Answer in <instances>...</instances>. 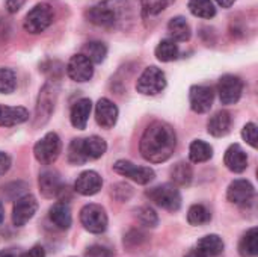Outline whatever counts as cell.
I'll return each instance as SVG.
<instances>
[{"mask_svg":"<svg viewBox=\"0 0 258 257\" xmlns=\"http://www.w3.org/2000/svg\"><path fill=\"white\" fill-rule=\"evenodd\" d=\"M67 73L74 82H88L94 76V64L85 55H74L67 64Z\"/></svg>","mask_w":258,"mask_h":257,"instance_id":"8fae6325","label":"cell"},{"mask_svg":"<svg viewBox=\"0 0 258 257\" xmlns=\"http://www.w3.org/2000/svg\"><path fill=\"white\" fill-rule=\"evenodd\" d=\"M26 3V0H6V9L11 14H15L21 9V6Z\"/></svg>","mask_w":258,"mask_h":257,"instance_id":"b9f144b4","label":"cell"},{"mask_svg":"<svg viewBox=\"0 0 258 257\" xmlns=\"http://www.w3.org/2000/svg\"><path fill=\"white\" fill-rule=\"evenodd\" d=\"M254 194H255L254 186L248 180L239 179V180H234L228 186L227 198H228V201H231L234 204H246L254 198Z\"/></svg>","mask_w":258,"mask_h":257,"instance_id":"9a60e30c","label":"cell"},{"mask_svg":"<svg viewBox=\"0 0 258 257\" xmlns=\"http://www.w3.org/2000/svg\"><path fill=\"white\" fill-rule=\"evenodd\" d=\"M184 257H206V256H204L198 248H195V250H190V251H189V253H187Z\"/></svg>","mask_w":258,"mask_h":257,"instance_id":"bcb514c9","label":"cell"},{"mask_svg":"<svg viewBox=\"0 0 258 257\" xmlns=\"http://www.w3.org/2000/svg\"><path fill=\"white\" fill-rule=\"evenodd\" d=\"M113 170L118 174H121L124 177H128V179H132L133 182H136L139 185H147V183L153 182L154 177H156V173L151 168H148V167H138V165H135V164H132L128 161H118V162H115Z\"/></svg>","mask_w":258,"mask_h":257,"instance_id":"9c48e42d","label":"cell"},{"mask_svg":"<svg viewBox=\"0 0 258 257\" xmlns=\"http://www.w3.org/2000/svg\"><path fill=\"white\" fill-rule=\"evenodd\" d=\"M177 147V135L174 129L163 121L151 123L141 138V155L151 164L166 162Z\"/></svg>","mask_w":258,"mask_h":257,"instance_id":"6da1fadb","label":"cell"},{"mask_svg":"<svg viewBox=\"0 0 258 257\" xmlns=\"http://www.w3.org/2000/svg\"><path fill=\"white\" fill-rule=\"evenodd\" d=\"M68 161L73 165H82L88 161L85 153H83V148H82V139H73L71 141V144L68 147Z\"/></svg>","mask_w":258,"mask_h":257,"instance_id":"d590c367","label":"cell"},{"mask_svg":"<svg viewBox=\"0 0 258 257\" xmlns=\"http://www.w3.org/2000/svg\"><path fill=\"white\" fill-rule=\"evenodd\" d=\"M53 18H54L53 8L48 3H38L27 12L23 27L26 32L36 35L44 32L53 23Z\"/></svg>","mask_w":258,"mask_h":257,"instance_id":"3957f363","label":"cell"},{"mask_svg":"<svg viewBox=\"0 0 258 257\" xmlns=\"http://www.w3.org/2000/svg\"><path fill=\"white\" fill-rule=\"evenodd\" d=\"M168 32L171 35V39L175 42H186L192 36V30L189 23L186 21L184 17L178 15L169 20L168 23Z\"/></svg>","mask_w":258,"mask_h":257,"instance_id":"603a6c76","label":"cell"},{"mask_svg":"<svg viewBox=\"0 0 258 257\" xmlns=\"http://www.w3.org/2000/svg\"><path fill=\"white\" fill-rule=\"evenodd\" d=\"M175 0H142V14L145 17L157 15L169 8Z\"/></svg>","mask_w":258,"mask_h":257,"instance_id":"d6a6232c","label":"cell"},{"mask_svg":"<svg viewBox=\"0 0 258 257\" xmlns=\"http://www.w3.org/2000/svg\"><path fill=\"white\" fill-rule=\"evenodd\" d=\"M112 195L118 201H127L133 195V188L130 185H127V183H116L112 188Z\"/></svg>","mask_w":258,"mask_h":257,"instance_id":"74e56055","label":"cell"},{"mask_svg":"<svg viewBox=\"0 0 258 257\" xmlns=\"http://www.w3.org/2000/svg\"><path fill=\"white\" fill-rule=\"evenodd\" d=\"M38 211V201L33 195H23L20 197L12 211V223L17 227H23L26 223H29L33 215Z\"/></svg>","mask_w":258,"mask_h":257,"instance_id":"4fadbf2b","label":"cell"},{"mask_svg":"<svg viewBox=\"0 0 258 257\" xmlns=\"http://www.w3.org/2000/svg\"><path fill=\"white\" fill-rule=\"evenodd\" d=\"M101 186H103V180H101L100 174L95 171H91V170L83 171L74 183L76 192H79L80 195H86V197L95 195L101 189Z\"/></svg>","mask_w":258,"mask_h":257,"instance_id":"2e32d148","label":"cell"},{"mask_svg":"<svg viewBox=\"0 0 258 257\" xmlns=\"http://www.w3.org/2000/svg\"><path fill=\"white\" fill-rule=\"evenodd\" d=\"M233 126V118L228 111H219L213 117H210L207 123V130L210 135L216 138H222L230 133Z\"/></svg>","mask_w":258,"mask_h":257,"instance_id":"ac0fdd59","label":"cell"},{"mask_svg":"<svg viewBox=\"0 0 258 257\" xmlns=\"http://www.w3.org/2000/svg\"><path fill=\"white\" fill-rule=\"evenodd\" d=\"M89 23L106 27L121 29L133 20V12L127 0H103L85 12Z\"/></svg>","mask_w":258,"mask_h":257,"instance_id":"7a4b0ae2","label":"cell"},{"mask_svg":"<svg viewBox=\"0 0 258 257\" xmlns=\"http://www.w3.org/2000/svg\"><path fill=\"white\" fill-rule=\"evenodd\" d=\"M147 197L154 204H157L159 208H162L165 211H169V212H175L181 206L180 191L174 185H171V183H165V185H160V186L148 189L147 191Z\"/></svg>","mask_w":258,"mask_h":257,"instance_id":"277c9868","label":"cell"},{"mask_svg":"<svg viewBox=\"0 0 258 257\" xmlns=\"http://www.w3.org/2000/svg\"><path fill=\"white\" fill-rule=\"evenodd\" d=\"M218 92L222 105H234L242 97L243 82L234 74H225L218 82Z\"/></svg>","mask_w":258,"mask_h":257,"instance_id":"ba28073f","label":"cell"},{"mask_svg":"<svg viewBox=\"0 0 258 257\" xmlns=\"http://www.w3.org/2000/svg\"><path fill=\"white\" fill-rule=\"evenodd\" d=\"M56 97H57V88L51 83H47L38 97V103H36V123L35 124H44L51 112L54 111V103H56Z\"/></svg>","mask_w":258,"mask_h":257,"instance_id":"30bf717a","label":"cell"},{"mask_svg":"<svg viewBox=\"0 0 258 257\" xmlns=\"http://www.w3.org/2000/svg\"><path fill=\"white\" fill-rule=\"evenodd\" d=\"M213 156V148L210 144L201 141V139H197L190 144L189 147V158L192 162L195 164H203V162H207L210 158Z\"/></svg>","mask_w":258,"mask_h":257,"instance_id":"4316f807","label":"cell"},{"mask_svg":"<svg viewBox=\"0 0 258 257\" xmlns=\"http://www.w3.org/2000/svg\"><path fill=\"white\" fill-rule=\"evenodd\" d=\"M92 64H101L107 56V47L101 41H89L83 45V53Z\"/></svg>","mask_w":258,"mask_h":257,"instance_id":"83f0119b","label":"cell"},{"mask_svg":"<svg viewBox=\"0 0 258 257\" xmlns=\"http://www.w3.org/2000/svg\"><path fill=\"white\" fill-rule=\"evenodd\" d=\"M242 136H243V139L251 145V147H257V142H258V130H257V126L254 124V123H248L245 127H243V130H242Z\"/></svg>","mask_w":258,"mask_h":257,"instance_id":"f35d334b","label":"cell"},{"mask_svg":"<svg viewBox=\"0 0 258 257\" xmlns=\"http://www.w3.org/2000/svg\"><path fill=\"white\" fill-rule=\"evenodd\" d=\"M91 111H92V101H91V98H80V100H77L73 105V108H71V115H70L71 124L76 129H79V130L86 129V124H88Z\"/></svg>","mask_w":258,"mask_h":257,"instance_id":"d6986e66","label":"cell"},{"mask_svg":"<svg viewBox=\"0 0 258 257\" xmlns=\"http://www.w3.org/2000/svg\"><path fill=\"white\" fill-rule=\"evenodd\" d=\"M29 120V111L23 106L0 105V127H12Z\"/></svg>","mask_w":258,"mask_h":257,"instance_id":"e0dca14e","label":"cell"},{"mask_svg":"<svg viewBox=\"0 0 258 257\" xmlns=\"http://www.w3.org/2000/svg\"><path fill=\"white\" fill-rule=\"evenodd\" d=\"M216 2H218V5L222 6V8H231L233 3H234L236 0H216Z\"/></svg>","mask_w":258,"mask_h":257,"instance_id":"f6af8a7d","label":"cell"},{"mask_svg":"<svg viewBox=\"0 0 258 257\" xmlns=\"http://www.w3.org/2000/svg\"><path fill=\"white\" fill-rule=\"evenodd\" d=\"M178 45L172 39H162L159 45L156 47V56L162 62H171L178 58Z\"/></svg>","mask_w":258,"mask_h":257,"instance_id":"f1b7e54d","label":"cell"},{"mask_svg":"<svg viewBox=\"0 0 258 257\" xmlns=\"http://www.w3.org/2000/svg\"><path fill=\"white\" fill-rule=\"evenodd\" d=\"M210 220H212V214L203 204H194L187 212V221L192 226H204L210 223Z\"/></svg>","mask_w":258,"mask_h":257,"instance_id":"1f68e13d","label":"cell"},{"mask_svg":"<svg viewBox=\"0 0 258 257\" xmlns=\"http://www.w3.org/2000/svg\"><path fill=\"white\" fill-rule=\"evenodd\" d=\"M50 220L51 223L60 229V230H68L71 227L73 218H71V209L65 201H57L50 208Z\"/></svg>","mask_w":258,"mask_h":257,"instance_id":"7402d4cb","label":"cell"},{"mask_svg":"<svg viewBox=\"0 0 258 257\" xmlns=\"http://www.w3.org/2000/svg\"><path fill=\"white\" fill-rule=\"evenodd\" d=\"M171 177L172 180L180 185V186H187L192 182L194 177V171L192 167L187 162H178L177 165H174V168L171 170Z\"/></svg>","mask_w":258,"mask_h":257,"instance_id":"4dcf8cb0","label":"cell"},{"mask_svg":"<svg viewBox=\"0 0 258 257\" xmlns=\"http://www.w3.org/2000/svg\"><path fill=\"white\" fill-rule=\"evenodd\" d=\"M11 158L6 155V153H3V151H0V176H5L8 171H9V168H11Z\"/></svg>","mask_w":258,"mask_h":257,"instance_id":"60d3db41","label":"cell"},{"mask_svg":"<svg viewBox=\"0 0 258 257\" xmlns=\"http://www.w3.org/2000/svg\"><path fill=\"white\" fill-rule=\"evenodd\" d=\"M224 161L227 168L233 173H243L248 168V155L239 144L230 145Z\"/></svg>","mask_w":258,"mask_h":257,"instance_id":"ffe728a7","label":"cell"},{"mask_svg":"<svg viewBox=\"0 0 258 257\" xmlns=\"http://www.w3.org/2000/svg\"><path fill=\"white\" fill-rule=\"evenodd\" d=\"M39 191L47 198L57 197L63 191L59 174L56 171H44L39 176Z\"/></svg>","mask_w":258,"mask_h":257,"instance_id":"44dd1931","label":"cell"},{"mask_svg":"<svg viewBox=\"0 0 258 257\" xmlns=\"http://www.w3.org/2000/svg\"><path fill=\"white\" fill-rule=\"evenodd\" d=\"M80 221L83 227L91 233H103L107 229V215L98 204H86L80 211Z\"/></svg>","mask_w":258,"mask_h":257,"instance_id":"52a82bcc","label":"cell"},{"mask_svg":"<svg viewBox=\"0 0 258 257\" xmlns=\"http://www.w3.org/2000/svg\"><path fill=\"white\" fill-rule=\"evenodd\" d=\"M215 100V92L212 86L206 85H194L189 91L190 108L197 114H206L212 109Z\"/></svg>","mask_w":258,"mask_h":257,"instance_id":"7c38bea8","label":"cell"},{"mask_svg":"<svg viewBox=\"0 0 258 257\" xmlns=\"http://www.w3.org/2000/svg\"><path fill=\"white\" fill-rule=\"evenodd\" d=\"M0 257H21V254L15 248H6V250L0 251Z\"/></svg>","mask_w":258,"mask_h":257,"instance_id":"ee69618b","label":"cell"},{"mask_svg":"<svg viewBox=\"0 0 258 257\" xmlns=\"http://www.w3.org/2000/svg\"><path fill=\"white\" fill-rule=\"evenodd\" d=\"M21 257H45V250L41 245H35L29 251H26L24 254H21Z\"/></svg>","mask_w":258,"mask_h":257,"instance_id":"7bdbcfd3","label":"cell"},{"mask_svg":"<svg viewBox=\"0 0 258 257\" xmlns=\"http://www.w3.org/2000/svg\"><path fill=\"white\" fill-rule=\"evenodd\" d=\"M166 88V76L157 67H147L136 82L138 92L144 95H156Z\"/></svg>","mask_w":258,"mask_h":257,"instance_id":"5b68a950","label":"cell"},{"mask_svg":"<svg viewBox=\"0 0 258 257\" xmlns=\"http://www.w3.org/2000/svg\"><path fill=\"white\" fill-rule=\"evenodd\" d=\"M136 217L139 220V223L145 227H156L159 224V217L157 214L148 208V206H144V208H139L136 211Z\"/></svg>","mask_w":258,"mask_h":257,"instance_id":"8d00e7d4","label":"cell"},{"mask_svg":"<svg viewBox=\"0 0 258 257\" xmlns=\"http://www.w3.org/2000/svg\"><path fill=\"white\" fill-rule=\"evenodd\" d=\"M17 88V76L9 68H0V94H11Z\"/></svg>","mask_w":258,"mask_h":257,"instance_id":"836d02e7","label":"cell"},{"mask_svg":"<svg viewBox=\"0 0 258 257\" xmlns=\"http://www.w3.org/2000/svg\"><path fill=\"white\" fill-rule=\"evenodd\" d=\"M95 118L103 129H112L118 120L116 105L109 98H100L95 106Z\"/></svg>","mask_w":258,"mask_h":257,"instance_id":"5bb4252c","label":"cell"},{"mask_svg":"<svg viewBox=\"0 0 258 257\" xmlns=\"http://www.w3.org/2000/svg\"><path fill=\"white\" fill-rule=\"evenodd\" d=\"M82 148H83V153H85L88 161L89 159H98L106 153L107 144L103 138L94 135V136L82 139Z\"/></svg>","mask_w":258,"mask_h":257,"instance_id":"cb8c5ba5","label":"cell"},{"mask_svg":"<svg viewBox=\"0 0 258 257\" xmlns=\"http://www.w3.org/2000/svg\"><path fill=\"white\" fill-rule=\"evenodd\" d=\"M189 11L200 18H213L216 15V8L212 0H189Z\"/></svg>","mask_w":258,"mask_h":257,"instance_id":"f546056e","label":"cell"},{"mask_svg":"<svg viewBox=\"0 0 258 257\" xmlns=\"http://www.w3.org/2000/svg\"><path fill=\"white\" fill-rule=\"evenodd\" d=\"M3 217H5V215H3V206H2V203H0V224L3 223Z\"/></svg>","mask_w":258,"mask_h":257,"instance_id":"7dc6e473","label":"cell"},{"mask_svg":"<svg viewBox=\"0 0 258 257\" xmlns=\"http://www.w3.org/2000/svg\"><path fill=\"white\" fill-rule=\"evenodd\" d=\"M147 241H148V238L142 230H132L124 236V247L128 251H133L136 248H141Z\"/></svg>","mask_w":258,"mask_h":257,"instance_id":"e575fe53","label":"cell"},{"mask_svg":"<svg viewBox=\"0 0 258 257\" xmlns=\"http://www.w3.org/2000/svg\"><path fill=\"white\" fill-rule=\"evenodd\" d=\"M60 148H62V144H60V138L57 136V133L48 132L35 144L33 155L39 164L50 165L59 158Z\"/></svg>","mask_w":258,"mask_h":257,"instance_id":"8992f818","label":"cell"},{"mask_svg":"<svg viewBox=\"0 0 258 257\" xmlns=\"http://www.w3.org/2000/svg\"><path fill=\"white\" fill-rule=\"evenodd\" d=\"M239 251L243 257H257L258 256V229L252 227L249 229L240 244H239Z\"/></svg>","mask_w":258,"mask_h":257,"instance_id":"484cf974","label":"cell"},{"mask_svg":"<svg viewBox=\"0 0 258 257\" xmlns=\"http://www.w3.org/2000/svg\"><path fill=\"white\" fill-rule=\"evenodd\" d=\"M197 248L206 257H216L224 251V241L218 235H207L198 241Z\"/></svg>","mask_w":258,"mask_h":257,"instance_id":"d4e9b609","label":"cell"},{"mask_svg":"<svg viewBox=\"0 0 258 257\" xmlns=\"http://www.w3.org/2000/svg\"><path fill=\"white\" fill-rule=\"evenodd\" d=\"M85 257H113V253L106 248V247H101V245H92L88 248Z\"/></svg>","mask_w":258,"mask_h":257,"instance_id":"ab89813d","label":"cell"}]
</instances>
